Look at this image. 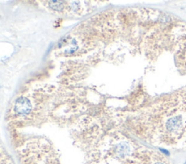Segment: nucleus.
Returning <instances> with one entry per match:
<instances>
[{"label": "nucleus", "mask_w": 186, "mask_h": 164, "mask_svg": "<svg viewBox=\"0 0 186 164\" xmlns=\"http://www.w3.org/2000/svg\"><path fill=\"white\" fill-rule=\"evenodd\" d=\"M140 134L148 142L172 148L186 147V87L151 105L140 118Z\"/></svg>", "instance_id": "obj_1"}, {"label": "nucleus", "mask_w": 186, "mask_h": 164, "mask_svg": "<svg viewBox=\"0 0 186 164\" xmlns=\"http://www.w3.org/2000/svg\"><path fill=\"white\" fill-rule=\"evenodd\" d=\"M33 111V107L31 100L26 96H21L16 100L13 106L12 116L18 120L30 119Z\"/></svg>", "instance_id": "obj_2"}, {"label": "nucleus", "mask_w": 186, "mask_h": 164, "mask_svg": "<svg viewBox=\"0 0 186 164\" xmlns=\"http://www.w3.org/2000/svg\"><path fill=\"white\" fill-rule=\"evenodd\" d=\"M177 67L180 70L186 73V36L175 48Z\"/></svg>", "instance_id": "obj_3"}]
</instances>
